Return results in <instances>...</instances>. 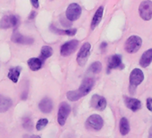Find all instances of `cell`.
I'll return each mask as SVG.
<instances>
[{
	"instance_id": "obj_1",
	"label": "cell",
	"mask_w": 152,
	"mask_h": 138,
	"mask_svg": "<svg viewBox=\"0 0 152 138\" xmlns=\"http://www.w3.org/2000/svg\"><path fill=\"white\" fill-rule=\"evenodd\" d=\"M94 86V80L92 78H85L81 86L75 91H70L66 93V97L70 101H77L81 98L86 96L91 92Z\"/></svg>"
},
{
	"instance_id": "obj_2",
	"label": "cell",
	"mask_w": 152,
	"mask_h": 138,
	"mask_svg": "<svg viewBox=\"0 0 152 138\" xmlns=\"http://www.w3.org/2000/svg\"><path fill=\"white\" fill-rule=\"evenodd\" d=\"M141 44H142L141 38L136 35H132V36H130L125 41L124 49L126 50V52L130 54L136 53L140 48Z\"/></svg>"
},
{
	"instance_id": "obj_3",
	"label": "cell",
	"mask_w": 152,
	"mask_h": 138,
	"mask_svg": "<svg viewBox=\"0 0 152 138\" xmlns=\"http://www.w3.org/2000/svg\"><path fill=\"white\" fill-rule=\"evenodd\" d=\"M85 126L88 129L99 131L103 127L104 120L101 116L98 114H93L88 117V119L85 122Z\"/></svg>"
},
{
	"instance_id": "obj_4",
	"label": "cell",
	"mask_w": 152,
	"mask_h": 138,
	"mask_svg": "<svg viewBox=\"0 0 152 138\" xmlns=\"http://www.w3.org/2000/svg\"><path fill=\"white\" fill-rule=\"evenodd\" d=\"M139 14L144 21H149L152 18V1L144 0L139 7Z\"/></svg>"
},
{
	"instance_id": "obj_5",
	"label": "cell",
	"mask_w": 152,
	"mask_h": 138,
	"mask_svg": "<svg viewBox=\"0 0 152 138\" xmlns=\"http://www.w3.org/2000/svg\"><path fill=\"white\" fill-rule=\"evenodd\" d=\"M81 15H82V8L78 4H76V3L70 4L65 12L66 18L71 22H74L76 20H78L79 17L81 16Z\"/></svg>"
},
{
	"instance_id": "obj_6",
	"label": "cell",
	"mask_w": 152,
	"mask_h": 138,
	"mask_svg": "<svg viewBox=\"0 0 152 138\" xmlns=\"http://www.w3.org/2000/svg\"><path fill=\"white\" fill-rule=\"evenodd\" d=\"M91 45L89 42L83 43V46L81 47V48L78 52V55H77V58H76L79 65L83 66L86 64V62L89 58L90 53H91Z\"/></svg>"
},
{
	"instance_id": "obj_7",
	"label": "cell",
	"mask_w": 152,
	"mask_h": 138,
	"mask_svg": "<svg viewBox=\"0 0 152 138\" xmlns=\"http://www.w3.org/2000/svg\"><path fill=\"white\" fill-rule=\"evenodd\" d=\"M71 106L66 102H62L58 108L57 113V122L60 126H64L66 122L67 117L71 113Z\"/></svg>"
},
{
	"instance_id": "obj_8",
	"label": "cell",
	"mask_w": 152,
	"mask_h": 138,
	"mask_svg": "<svg viewBox=\"0 0 152 138\" xmlns=\"http://www.w3.org/2000/svg\"><path fill=\"white\" fill-rule=\"evenodd\" d=\"M19 23V17L15 15H5L0 20V28L1 29H10L15 28Z\"/></svg>"
},
{
	"instance_id": "obj_9",
	"label": "cell",
	"mask_w": 152,
	"mask_h": 138,
	"mask_svg": "<svg viewBox=\"0 0 152 138\" xmlns=\"http://www.w3.org/2000/svg\"><path fill=\"white\" fill-rule=\"evenodd\" d=\"M78 46H79V41L77 40H69L62 45L61 49H60V54L63 57H68L75 52Z\"/></svg>"
},
{
	"instance_id": "obj_10",
	"label": "cell",
	"mask_w": 152,
	"mask_h": 138,
	"mask_svg": "<svg viewBox=\"0 0 152 138\" xmlns=\"http://www.w3.org/2000/svg\"><path fill=\"white\" fill-rule=\"evenodd\" d=\"M144 80V74L139 68H134L130 75V86L135 89Z\"/></svg>"
},
{
	"instance_id": "obj_11",
	"label": "cell",
	"mask_w": 152,
	"mask_h": 138,
	"mask_svg": "<svg viewBox=\"0 0 152 138\" xmlns=\"http://www.w3.org/2000/svg\"><path fill=\"white\" fill-rule=\"evenodd\" d=\"M11 40L14 43H18V44H23V45H31L34 42L33 38L31 37H27L24 36L23 34H21L19 32V31L17 29H15Z\"/></svg>"
},
{
	"instance_id": "obj_12",
	"label": "cell",
	"mask_w": 152,
	"mask_h": 138,
	"mask_svg": "<svg viewBox=\"0 0 152 138\" xmlns=\"http://www.w3.org/2000/svg\"><path fill=\"white\" fill-rule=\"evenodd\" d=\"M91 105L92 108H94L97 110L102 111L107 107V101L103 96H100L99 94H94L91 97Z\"/></svg>"
},
{
	"instance_id": "obj_13",
	"label": "cell",
	"mask_w": 152,
	"mask_h": 138,
	"mask_svg": "<svg viewBox=\"0 0 152 138\" xmlns=\"http://www.w3.org/2000/svg\"><path fill=\"white\" fill-rule=\"evenodd\" d=\"M123 67L124 65H122V57L120 55H113L109 57L107 65V72H109L112 69Z\"/></svg>"
},
{
	"instance_id": "obj_14",
	"label": "cell",
	"mask_w": 152,
	"mask_h": 138,
	"mask_svg": "<svg viewBox=\"0 0 152 138\" xmlns=\"http://www.w3.org/2000/svg\"><path fill=\"white\" fill-rule=\"evenodd\" d=\"M124 103L128 109H130L132 111H137L140 109H141V102L138 99L135 98H130V97H124Z\"/></svg>"
},
{
	"instance_id": "obj_15",
	"label": "cell",
	"mask_w": 152,
	"mask_h": 138,
	"mask_svg": "<svg viewBox=\"0 0 152 138\" xmlns=\"http://www.w3.org/2000/svg\"><path fill=\"white\" fill-rule=\"evenodd\" d=\"M39 109L41 112L43 113H49L52 111L53 109V101H51V99L49 98H44L40 101V102L39 103Z\"/></svg>"
},
{
	"instance_id": "obj_16",
	"label": "cell",
	"mask_w": 152,
	"mask_h": 138,
	"mask_svg": "<svg viewBox=\"0 0 152 138\" xmlns=\"http://www.w3.org/2000/svg\"><path fill=\"white\" fill-rule=\"evenodd\" d=\"M13 106V101L10 98L0 95V113L7 112Z\"/></svg>"
},
{
	"instance_id": "obj_17",
	"label": "cell",
	"mask_w": 152,
	"mask_h": 138,
	"mask_svg": "<svg viewBox=\"0 0 152 138\" xmlns=\"http://www.w3.org/2000/svg\"><path fill=\"white\" fill-rule=\"evenodd\" d=\"M152 62V48L146 50L140 59V65L142 67H148Z\"/></svg>"
},
{
	"instance_id": "obj_18",
	"label": "cell",
	"mask_w": 152,
	"mask_h": 138,
	"mask_svg": "<svg viewBox=\"0 0 152 138\" xmlns=\"http://www.w3.org/2000/svg\"><path fill=\"white\" fill-rule=\"evenodd\" d=\"M49 30L55 33V34H59V35H67V36H73L77 32V30L76 29H69V30H61V29H57L56 26H54L53 24H51L49 26Z\"/></svg>"
},
{
	"instance_id": "obj_19",
	"label": "cell",
	"mask_w": 152,
	"mask_h": 138,
	"mask_svg": "<svg viewBox=\"0 0 152 138\" xmlns=\"http://www.w3.org/2000/svg\"><path fill=\"white\" fill-rule=\"evenodd\" d=\"M22 72V68L20 66H15V67H12L9 69L8 72V78L15 84H17L18 80H19V76L21 75Z\"/></svg>"
},
{
	"instance_id": "obj_20",
	"label": "cell",
	"mask_w": 152,
	"mask_h": 138,
	"mask_svg": "<svg viewBox=\"0 0 152 138\" xmlns=\"http://www.w3.org/2000/svg\"><path fill=\"white\" fill-rule=\"evenodd\" d=\"M103 12H104V7H99L98 8V10L96 11L92 21H91V30H94L101 22L102 17H103Z\"/></svg>"
},
{
	"instance_id": "obj_21",
	"label": "cell",
	"mask_w": 152,
	"mask_h": 138,
	"mask_svg": "<svg viewBox=\"0 0 152 138\" xmlns=\"http://www.w3.org/2000/svg\"><path fill=\"white\" fill-rule=\"evenodd\" d=\"M43 62L39 57H31L28 60V65L31 71H38L42 67Z\"/></svg>"
},
{
	"instance_id": "obj_22",
	"label": "cell",
	"mask_w": 152,
	"mask_h": 138,
	"mask_svg": "<svg viewBox=\"0 0 152 138\" xmlns=\"http://www.w3.org/2000/svg\"><path fill=\"white\" fill-rule=\"evenodd\" d=\"M119 130L122 135H126L130 132V124L126 117H122L119 124Z\"/></svg>"
},
{
	"instance_id": "obj_23",
	"label": "cell",
	"mask_w": 152,
	"mask_h": 138,
	"mask_svg": "<svg viewBox=\"0 0 152 138\" xmlns=\"http://www.w3.org/2000/svg\"><path fill=\"white\" fill-rule=\"evenodd\" d=\"M53 55V48L49 46H43L40 51L39 58L44 63L45 60H47L48 57H50Z\"/></svg>"
},
{
	"instance_id": "obj_24",
	"label": "cell",
	"mask_w": 152,
	"mask_h": 138,
	"mask_svg": "<svg viewBox=\"0 0 152 138\" xmlns=\"http://www.w3.org/2000/svg\"><path fill=\"white\" fill-rule=\"evenodd\" d=\"M101 69H102L101 63L99 62V61H96V62H94V63H92L91 65V66L89 68V71L91 73L94 74V75H97V74H99V73L101 72Z\"/></svg>"
},
{
	"instance_id": "obj_25",
	"label": "cell",
	"mask_w": 152,
	"mask_h": 138,
	"mask_svg": "<svg viewBox=\"0 0 152 138\" xmlns=\"http://www.w3.org/2000/svg\"><path fill=\"white\" fill-rule=\"evenodd\" d=\"M23 126L24 129L28 130V131H31L32 129V126H33V123H32V120L26 117H23Z\"/></svg>"
},
{
	"instance_id": "obj_26",
	"label": "cell",
	"mask_w": 152,
	"mask_h": 138,
	"mask_svg": "<svg viewBox=\"0 0 152 138\" xmlns=\"http://www.w3.org/2000/svg\"><path fill=\"white\" fill-rule=\"evenodd\" d=\"M48 124V120L47 118H40L38 122H37V125H36V129L38 131H41L43 130L47 125Z\"/></svg>"
},
{
	"instance_id": "obj_27",
	"label": "cell",
	"mask_w": 152,
	"mask_h": 138,
	"mask_svg": "<svg viewBox=\"0 0 152 138\" xmlns=\"http://www.w3.org/2000/svg\"><path fill=\"white\" fill-rule=\"evenodd\" d=\"M60 22H61V23H62L63 26H67V27H69V26H72V22L69 21L67 18H64V16H61Z\"/></svg>"
},
{
	"instance_id": "obj_28",
	"label": "cell",
	"mask_w": 152,
	"mask_h": 138,
	"mask_svg": "<svg viewBox=\"0 0 152 138\" xmlns=\"http://www.w3.org/2000/svg\"><path fill=\"white\" fill-rule=\"evenodd\" d=\"M146 106L149 111H152V98H148L146 101Z\"/></svg>"
},
{
	"instance_id": "obj_29",
	"label": "cell",
	"mask_w": 152,
	"mask_h": 138,
	"mask_svg": "<svg viewBox=\"0 0 152 138\" xmlns=\"http://www.w3.org/2000/svg\"><path fill=\"white\" fill-rule=\"evenodd\" d=\"M30 1H31L32 7L34 8H39V0H30Z\"/></svg>"
},
{
	"instance_id": "obj_30",
	"label": "cell",
	"mask_w": 152,
	"mask_h": 138,
	"mask_svg": "<svg viewBox=\"0 0 152 138\" xmlns=\"http://www.w3.org/2000/svg\"><path fill=\"white\" fill-rule=\"evenodd\" d=\"M36 15H37V13H36L35 11H31L28 18H29L30 20H32V19H34V18L36 17Z\"/></svg>"
},
{
	"instance_id": "obj_31",
	"label": "cell",
	"mask_w": 152,
	"mask_h": 138,
	"mask_svg": "<svg viewBox=\"0 0 152 138\" xmlns=\"http://www.w3.org/2000/svg\"><path fill=\"white\" fill-rule=\"evenodd\" d=\"M107 42H102L101 45H100V48H101L102 50H105L106 48H107Z\"/></svg>"
},
{
	"instance_id": "obj_32",
	"label": "cell",
	"mask_w": 152,
	"mask_h": 138,
	"mask_svg": "<svg viewBox=\"0 0 152 138\" xmlns=\"http://www.w3.org/2000/svg\"><path fill=\"white\" fill-rule=\"evenodd\" d=\"M148 138H152V126L149 129V134H148Z\"/></svg>"
},
{
	"instance_id": "obj_33",
	"label": "cell",
	"mask_w": 152,
	"mask_h": 138,
	"mask_svg": "<svg viewBox=\"0 0 152 138\" xmlns=\"http://www.w3.org/2000/svg\"><path fill=\"white\" fill-rule=\"evenodd\" d=\"M31 138H40V137H39V135H32Z\"/></svg>"
}]
</instances>
